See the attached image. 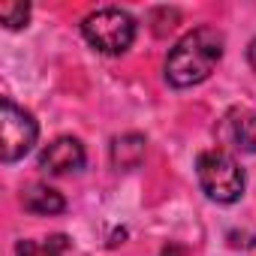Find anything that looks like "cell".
I'll use <instances>...</instances> for the list:
<instances>
[{
  "label": "cell",
  "mask_w": 256,
  "mask_h": 256,
  "mask_svg": "<svg viewBox=\"0 0 256 256\" xmlns=\"http://www.w3.org/2000/svg\"><path fill=\"white\" fill-rule=\"evenodd\" d=\"M223 34L217 28H196L184 34L166 58V82L172 88L202 84L223 60Z\"/></svg>",
  "instance_id": "6da1fadb"
},
{
  "label": "cell",
  "mask_w": 256,
  "mask_h": 256,
  "mask_svg": "<svg viewBox=\"0 0 256 256\" xmlns=\"http://www.w3.org/2000/svg\"><path fill=\"white\" fill-rule=\"evenodd\" d=\"M196 175H199V184H202V190H205V196L211 202L232 205V202H238L244 196V172L223 151H205V154H199Z\"/></svg>",
  "instance_id": "7a4b0ae2"
},
{
  "label": "cell",
  "mask_w": 256,
  "mask_h": 256,
  "mask_svg": "<svg viewBox=\"0 0 256 256\" xmlns=\"http://www.w3.org/2000/svg\"><path fill=\"white\" fill-rule=\"evenodd\" d=\"M82 34L96 52H102V54H124L136 40V22H133L130 12L108 6V10L90 12L82 22Z\"/></svg>",
  "instance_id": "3957f363"
},
{
  "label": "cell",
  "mask_w": 256,
  "mask_h": 256,
  "mask_svg": "<svg viewBox=\"0 0 256 256\" xmlns=\"http://www.w3.org/2000/svg\"><path fill=\"white\" fill-rule=\"evenodd\" d=\"M36 136H40V126L34 114L18 108L6 96L0 102V160L6 166L18 163L24 154H30V148L36 145Z\"/></svg>",
  "instance_id": "277c9868"
},
{
  "label": "cell",
  "mask_w": 256,
  "mask_h": 256,
  "mask_svg": "<svg viewBox=\"0 0 256 256\" xmlns=\"http://www.w3.org/2000/svg\"><path fill=\"white\" fill-rule=\"evenodd\" d=\"M82 166H84V148L72 136L54 139L40 154V169H46L48 175H70V172H78Z\"/></svg>",
  "instance_id": "5b68a950"
},
{
  "label": "cell",
  "mask_w": 256,
  "mask_h": 256,
  "mask_svg": "<svg viewBox=\"0 0 256 256\" xmlns=\"http://www.w3.org/2000/svg\"><path fill=\"white\" fill-rule=\"evenodd\" d=\"M145 136L139 133H124L112 142V163L114 169H124V172H130V169H139L142 160H145Z\"/></svg>",
  "instance_id": "8992f818"
},
{
  "label": "cell",
  "mask_w": 256,
  "mask_h": 256,
  "mask_svg": "<svg viewBox=\"0 0 256 256\" xmlns=\"http://www.w3.org/2000/svg\"><path fill=\"white\" fill-rule=\"evenodd\" d=\"M22 205H24V211L42 214V217H52V214H64V211H66V199H64L58 190L46 187V184L28 187L24 196H22Z\"/></svg>",
  "instance_id": "52a82bcc"
},
{
  "label": "cell",
  "mask_w": 256,
  "mask_h": 256,
  "mask_svg": "<svg viewBox=\"0 0 256 256\" xmlns=\"http://www.w3.org/2000/svg\"><path fill=\"white\" fill-rule=\"evenodd\" d=\"M66 247H70L66 235H52L42 244H36V241H18L16 256H64Z\"/></svg>",
  "instance_id": "ba28073f"
},
{
  "label": "cell",
  "mask_w": 256,
  "mask_h": 256,
  "mask_svg": "<svg viewBox=\"0 0 256 256\" xmlns=\"http://www.w3.org/2000/svg\"><path fill=\"white\" fill-rule=\"evenodd\" d=\"M0 22H4L6 30L28 28V22H30V4H24V0H6V4H0Z\"/></svg>",
  "instance_id": "9c48e42d"
},
{
  "label": "cell",
  "mask_w": 256,
  "mask_h": 256,
  "mask_svg": "<svg viewBox=\"0 0 256 256\" xmlns=\"http://www.w3.org/2000/svg\"><path fill=\"white\" fill-rule=\"evenodd\" d=\"M232 136H235V145L241 151L256 154V114H241L232 124Z\"/></svg>",
  "instance_id": "30bf717a"
},
{
  "label": "cell",
  "mask_w": 256,
  "mask_h": 256,
  "mask_svg": "<svg viewBox=\"0 0 256 256\" xmlns=\"http://www.w3.org/2000/svg\"><path fill=\"white\" fill-rule=\"evenodd\" d=\"M157 18H163V24H160L154 34H157V36H166L169 30L178 28V18H181V16H178V10H154V12H151V22H157Z\"/></svg>",
  "instance_id": "8fae6325"
},
{
  "label": "cell",
  "mask_w": 256,
  "mask_h": 256,
  "mask_svg": "<svg viewBox=\"0 0 256 256\" xmlns=\"http://www.w3.org/2000/svg\"><path fill=\"white\" fill-rule=\"evenodd\" d=\"M160 256H187V247H181V244H166Z\"/></svg>",
  "instance_id": "7c38bea8"
},
{
  "label": "cell",
  "mask_w": 256,
  "mask_h": 256,
  "mask_svg": "<svg viewBox=\"0 0 256 256\" xmlns=\"http://www.w3.org/2000/svg\"><path fill=\"white\" fill-rule=\"evenodd\" d=\"M247 60H250V66L256 70V40L250 42V48H247Z\"/></svg>",
  "instance_id": "4fadbf2b"
}]
</instances>
